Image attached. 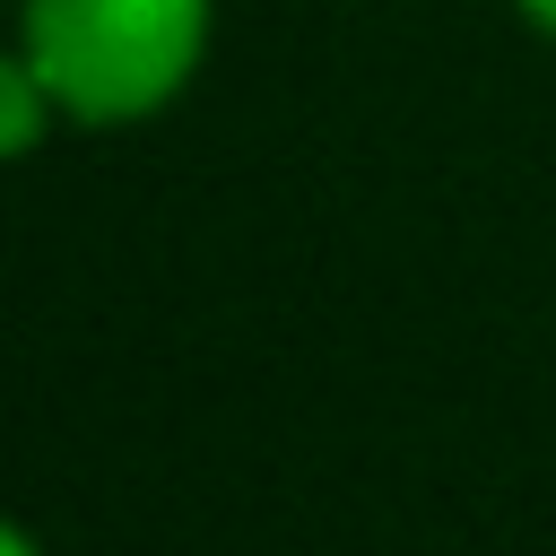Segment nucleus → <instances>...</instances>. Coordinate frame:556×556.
<instances>
[{
	"label": "nucleus",
	"mask_w": 556,
	"mask_h": 556,
	"mask_svg": "<svg viewBox=\"0 0 556 556\" xmlns=\"http://www.w3.org/2000/svg\"><path fill=\"white\" fill-rule=\"evenodd\" d=\"M9 52L43 78L70 130H148L165 122L208 52L217 0H9Z\"/></svg>",
	"instance_id": "obj_1"
},
{
	"label": "nucleus",
	"mask_w": 556,
	"mask_h": 556,
	"mask_svg": "<svg viewBox=\"0 0 556 556\" xmlns=\"http://www.w3.org/2000/svg\"><path fill=\"white\" fill-rule=\"evenodd\" d=\"M52 130H70L61 104L43 96V78H35L17 52H0V156H35Z\"/></svg>",
	"instance_id": "obj_2"
},
{
	"label": "nucleus",
	"mask_w": 556,
	"mask_h": 556,
	"mask_svg": "<svg viewBox=\"0 0 556 556\" xmlns=\"http://www.w3.org/2000/svg\"><path fill=\"white\" fill-rule=\"evenodd\" d=\"M513 17H521V26H530L547 52H556V0H513Z\"/></svg>",
	"instance_id": "obj_3"
},
{
	"label": "nucleus",
	"mask_w": 556,
	"mask_h": 556,
	"mask_svg": "<svg viewBox=\"0 0 556 556\" xmlns=\"http://www.w3.org/2000/svg\"><path fill=\"white\" fill-rule=\"evenodd\" d=\"M0 556H52V547H43L26 521H9V530H0Z\"/></svg>",
	"instance_id": "obj_4"
}]
</instances>
